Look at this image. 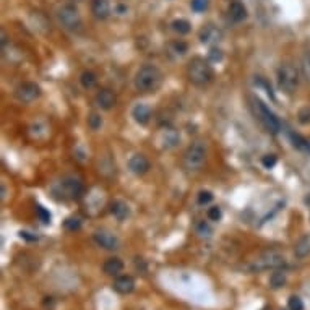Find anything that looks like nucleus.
Returning <instances> with one entry per match:
<instances>
[{
	"label": "nucleus",
	"instance_id": "nucleus-27",
	"mask_svg": "<svg viewBox=\"0 0 310 310\" xmlns=\"http://www.w3.org/2000/svg\"><path fill=\"white\" fill-rule=\"evenodd\" d=\"M63 226H65L67 231H70V232H75V231H78L80 227H82V221H80V218H67L65 219V223H63Z\"/></svg>",
	"mask_w": 310,
	"mask_h": 310
},
{
	"label": "nucleus",
	"instance_id": "nucleus-1",
	"mask_svg": "<svg viewBox=\"0 0 310 310\" xmlns=\"http://www.w3.org/2000/svg\"><path fill=\"white\" fill-rule=\"evenodd\" d=\"M187 78L192 85L203 88L215 80V70H213L211 63L203 57H194L187 65Z\"/></svg>",
	"mask_w": 310,
	"mask_h": 310
},
{
	"label": "nucleus",
	"instance_id": "nucleus-9",
	"mask_svg": "<svg viewBox=\"0 0 310 310\" xmlns=\"http://www.w3.org/2000/svg\"><path fill=\"white\" fill-rule=\"evenodd\" d=\"M255 108H256V112H258V115H260V120L263 122V125L268 128L270 132L280 130V120L276 119L273 112L266 108L261 101H255Z\"/></svg>",
	"mask_w": 310,
	"mask_h": 310
},
{
	"label": "nucleus",
	"instance_id": "nucleus-35",
	"mask_svg": "<svg viewBox=\"0 0 310 310\" xmlns=\"http://www.w3.org/2000/svg\"><path fill=\"white\" fill-rule=\"evenodd\" d=\"M36 208H37V215H39L41 221L44 223V224L51 223V215H49V211H46V210H44V208H42V206H36Z\"/></svg>",
	"mask_w": 310,
	"mask_h": 310
},
{
	"label": "nucleus",
	"instance_id": "nucleus-34",
	"mask_svg": "<svg viewBox=\"0 0 310 310\" xmlns=\"http://www.w3.org/2000/svg\"><path fill=\"white\" fill-rule=\"evenodd\" d=\"M297 119L301 124H310V109L309 108H304L302 111H299V115Z\"/></svg>",
	"mask_w": 310,
	"mask_h": 310
},
{
	"label": "nucleus",
	"instance_id": "nucleus-37",
	"mask_svg": "<svg viewBox=\"0 0 310 310\" xmlns=\"http://www.w3.org/2000/svg\"><path fill=\"white\" fill-rule=\"evenodd\" d=\"M72 2H80V0H72Z\"/></svg>",
	"mask_w": 310,
	"mask_h": 310
},
{
	"label": "nucleus",
	"instance_id": "nucleus-13",
	"mask_svg": "<svg viewBox=\"0 0 310 310\" xmlns=\"http://www.w3.org/2000/svg\"><path fill=\"white\" fill-rule=\"evenodd\" d=\"M91 12L98 20H106L111 15L109 0H91Z\"/></svg>",
	"mask_w": 310,
	"mask_h": 310
},
{
	"label": "nucleus",
	"instance_id": "nucleus-14",
	"mask_svg": "<svg viewBox=\"0 0 310 310\" xmlns=\"http://www.w3.org/2000/svg\"><path fill=\"white\" fill-rule=\"evenodd\" d=\"M132 117L137 124L146 125L148 122L151 120V109H149L146 104H137L132 111Z\"/></svg>",
	"mask_w": 310,
	"mask_h": 310
},
{
	"label": "nucleus",
	"instance_id": "nucleus-6",
	"mask_svg": "<svg viewBox=\"0 0 310 310\" xmlns=\"http://www.w3.org/2000/svg\"><path fill=\"white\" fill-rule=\"evenodd\" d=\"M57 20L62 25V28L68 31H80L82 29V15H80L78 8L72 3H65L57 10Z\"/></svg>",
	"mask_w": 310,
	"mask_h": 310
},
{
	"label": "nucleus",
	"instance_id": "nucleus-31",
	"mask_svg": "<svg viewBox=\"0 0 310 310\" xmlns=\"http://www.w3.org/2000/svg\"><path fill=\"white\" fill-rule=\"evenodd\" d=\"M192 8L195 10V12H205L208 8V0H192Z\"/></svg>",
	"mask_w": 310,
	"mask_h": 310
},
{
	"label": "nucleus",
	"instance_id": "nucleus-30",
	"mask_svg": "<svg viewBox=\"0 0 310 310\" xmlns=\"http://www.w3.org/2000/svg\"><path fill=\"white\" fill-rule=\"evenodd\" d=\"M278 163V158H276V154H266V156L261 158V164L265 166L266 169H271V168H275Z\"/></svg>",
	"mask_w": 310,
	"mask_h": 310
},
{
	"label": "nucleus",
	"instance_id": "nucleus-12",
	"mask_svg": "<svg viewBox=\"0 0 310 310\" xmlns=\"http://www.w3.org/2000/svg\"><path fill=\"white\" fill-rule=\"evenodd\" d=\"M115 103H117L115 94L108 88H103L98 94H96V104L104 111H111L115 106Z\"/></svg>",
	"mask_w": 310,
	"mask_h": 310
},
{
	"label": "nucleus",
	"instance_id": "nucleus-3",
	"mask_svg": "<svg viewBox=\"0 0 310 310\" xmlns=\"http://www.w3.org/2000/svg\"><path fill=\"white\" fill-rule=\"evenodd\" d=\"M286 256L280 250H265L260 255H256L255 258L249 263V271H265V270H278L281 266H284Z\"/></svg>",
	"mask_w": 310,
	"mask_h": 310
},
{
	"label": "nucleus",
	"instance_id": "nucleus-25",
	"mask_svg": "<svg viewBox=\"0 0 310 310\" xmlns=\"http://www.w3.org/2000/svg\"><path fill=\"white\" fill-rule=\"evenodd\" d=\"M172 29L179 34H189L192 26L187 20H175V21H172Z\"/></svg>",
	"mask_w": 310,
	"mask_h": 310
},
{
	"label": "nucleus",
	"instance_id": "nucleus-17",
	"mask_svg": "<svg viewBox=\"0 0 310 310\" xmlns=\"http://www.w3.org/2000/svg\"><path fill=\"white\" fill-rule=\"evenodd\" d=\"M229 17L236 23L247 18V8H245V5L240 0H232L231 2V5H229Z\"/></svg>",
	"mask_w": 310,
	"mask_h": 310
},
{
	"label": "nucleus",
	"instance_id": "nucleus-18",
	"mask_svg": "<svg viewBox=\"0 0 310 310\" xmlns=\"http://www.w3.org/2000/svg\"><path fill=\"white\" fill-rule=\"evenodd\" d=\"M200 39L201 42H205V44H211V42H218L221 39V31H219L216 26L213 25H208L205 28L201 29L200 33Z\"/></svg>",
	"mask_w": 310,
	"mask_h": 310
},
{
	"label": "nucleus",
	"instance_id": "nucleus-8",
	"mask_svg": "<svg viewBox=\"0 0 310 310\" xmlns=\"http://www.w3.org/2000/svg\"><path fill=\"white\" fill-rule=\"evenodd\" d=\"M60 190L67 198H78L83 194V184L73 175H67L60 180Z\"/></svg>",
	"mask_w": 310,
	"mask_h": 310
},
{
	"label": "nucleus",
	"instance_id": "nucleus-20",
	"mask_svg": "<svg viewBox=\"0 0 310 310\" xmlns=\"http://www.w3.org/2000/svg\"><path fill=\"white\" fill-rule=\"evenodd\" d=\"M294 255L297 256V258H307L310 255V236H304L301 237L294 245Z\"/></svg>",
	"mask_w": 310,
	"mask_h": 310
},
{
	"label": "nucleus",
	"instance_id": "nucleus-33",
	"mask_svg": "<svg viewBox=\"0 0 310 310\" xmlns=\"http://www.w3.org/2000/svg\"><path fill=\"white\" fill-rule=\"evenodd\" d=\"M213 200V194L208 190H201L198 194V203L200 205H206V203H210Z\"/></svg>",
	"mask_w": 310,
	"mask_h": 310
},
{
	"label": "nucleus",
	"instance_id": "nucleus-15",
	"mask_svg": "<svg viewBox=\"0 0 310 310\" xmlns=\"http://www.w3.org/2000/svg\"><path fill=\"white\" fill-rule=\"evenodd\" d=\"M114 289L115 292H119V294H130L133 289H135V281H133V278L132 276H117V280L114 281Z\"/></svg>",
	"mask_w": 310,
	"mask_h": 310
},
{
	"label": "nucleus",
	"instance_id": "nucleus-19",
	"mask_svg": "<svg viewBox=\"0 0 310 310\" xmlns=\"http://www.w3.org/2000/svg\"><path fill=\"white\" fill-rule=\"evenodd\" d=\"M111 213L114 215L117 221H124L127 216L130 215V210H128V205L122 200H115L111 203Z\"/></svg>",
	"mask_w": 310,
	"mask_h": 310
},
{
	"label": "nucleus",
	"instance_id": "nucleus-28",
	"mask_svg": "<svg viewBox=\"0 0 310 310\" xmlns=\"http://www.w3.org/2000/svg\"><path fill=\"white\" fill-rule=\"evenodd\" d=\"M187 49H189V46H187L184 41H174V42H170V51H172L174 54L182 56V54H185V52H187Z\"/></svg>",
	"mask_w": 310,
	"mask_h": 310
},
{
	"label": "nucleus",
	"instance_id": "nucleus-11",
	"mask_svg": "<svg viewBox=\"0 0 310 310\" xmlns=\"http://www.w3.org/2000/svg\"><path fill=\"white\" fill-rule=\"evenodd\" d=\"M149 168H151V164H149L145 154H133V156L128 159V169L135 175H145L149 170Z\"/></svg>",
	"mask_w": 310,
	"mask_h": 310
},
{
	"label": "nucleus",
	"instance_id": "nucleus-7",
	"mask_svg": "<svg viewBox=\"0 0 310 310\" xmlns=\"http://www.w3.org/2000/svg\"><path fill=\"white\" fill-rule=\"evenodd\" d=\"M15 94H17L18 101L28 104V103H33V101H36L37 98H39V96H41V88L37 86L36 83H33V82H25V83H21L20 86L17 88Z\"/></svg>",
	"mask_w": 310,
	"mask_h": 310
},
{
	"label": "nucleus",
	"instance_id": "nucleus-21",
	"mask_svg": "<svg viewBox=\"0 0 310 310\" xmlns=\"http://www.w3.org/2000/svg\"><path fill=\"white\" fill-rule=\"evenodd\" d=\"M161 137H163V141H164V148H172V146L177 145L179 140H180L179 133L175 130H172V128H164Z\"/></svg>",
	"mask_w": 310,
	"mask_h": 310
},
{
	"label": "nucleus",
	"instance_id": "nucleus-24",
	"mask_svg": "<svg viewBox=\"0 0 310 310\" xmlns=\"http://www.w3.org/2000/svg\"><path fill=\"white\" fill-rule=\"evenodd\" d=\"M301 70H302V77L306 78V82L310 85V51L304 52L302 60H301Z\"/></svg>",
	"mask_w": 310,
	"mask_h": 310
},
{
	"label": "nucleus",
	"instance_id": "nucleus-32",
	"mask_svg": "<svg viewBox=\"0 0 310 310\" xmlns=\"http://www.w3.org/2000/svg\"><path fill=\"white\" fill-rule=\"evenodd\" d=\"M223 216V213H221V208L219 206H211L210 210H208V218L211 219V221H219Z\"/></svg>",
	"mask_w": 310,
	"mask_h": 310
},
{
	"label": "nucleus",
	"instance_id": "nucleus-4",
	"mask_svg": "<svg viewBox=\"0 0 310 310\" xmlns=\"http://www.w3.org/2000/svg\"><path fill=\"white\" fill-rule=\"evenodd\" d=\"M206 163V146L203 141H194L192 145L185 149L182 166L187 172H197L200 170Z\"/></svg>",
	"mask_w": 310,
	"mask_h": 310
},
{
	"label": "nucleus",
	"instance_id": "nucleus-16",
	"mask_svg": "<svg viewBox=\"0 0 310 310\" xmlns=\"http://www.w3.org/2000/svg\"><path fill=\"white\" fill-rule=\"evenodd\" d=\"M103 271L108 276H119L122 271H124V261L117 256H112V258H108L103 265Z\"/></svg>",
	"mask_w": 310,
	"mask_h": 310
},
{
	"label": "nucleus",
	"instance_id": "nucleus-29",
	"mask_svg": "<svg viewBox=\"0 0 310 310\" xmlns=\"http://www.w3.org/2000/svg\"><path fill=\"white\" fill-rule=\"evenodd\" d=\"M287 307H289V310H304V302L301 297L291 296L289 301H287Z\"/></svg>",
	"mask_w": 310,
	"mask_h": 310
},
{
	"label": "nucleus",
	"instance_id": "nucleus-10",
	"mask_svg": "<svg viewBox=\"0 0 310 310\" xmlns=\"http://www.w3.org/2000/svg\"><path fill=\"white\" fill-rule=\"evenodd\" d=\"M93 239L99 247H103L106 250H117L120 247V240L117 239V236H114V234L109 231H106V229L96 231L93 234Z\"/></svg>",
	"mask_w": 310,
	"mask_h": 310
},
{
	"label": "nucleus",
	"instance_id": "nucleus-22",
	"mask_svg": "<svg viewBox=\"0 0 310 310\" xmlns=\"http://www.w3.org/2000/svg\"><path fill=\"white\" fill-rule=\"evenodd\" d=\"M287 281V276L282 270H275V273H271L270 276V286L273 287V289H280V287H282L286 284Z\"/></svg>",
	"mask_w": 310,
	"mask_h": 310
},
{
	"label": "nucleus",
	"instance_id": "nucleus-23",
	"mask_svg": "<svg viewBox=\"0 0 310 310\" xmlns=\"http://www.w3.org/2000/svg\"><path fill=\"white\" fill-rule=\"evenodd\" d=\"M80 82H82V86L86 89H93L96 85H98V77L96 73H93L91 70H85L80 77Z\"/></svg>",
	"mask_w": 310,
	"mask_h": 310
},
{
	"label": "nucleus",
	"instance_id": "nucleus-5",
	"mask_svg": "<svg viewBox=\"0 0 310 310\" xmlns=\"http://www.w3.org/2000/svg\"><path fill=\"white\" fill-rule=\"evenodd\" d=\"M278 86L284 94L292 96L299 88V72L289 62L281 63L278 68Z\"/></svg>",
	"mask_w": 310,
	"mask_h": 310
},
{
	"label": "nucleus",
	"instance_id": "nucleus-26",
	"mask_svg": "<svg viewBox=\"0 0 310 310\" xmlns=\"http://www.w3.org/2000/svg\"><path fill=\"white\" fill-rule=\"evenodd\" d=\"M101 125H103V117L96 114V112H91V114L88 115V127L91 128V130H99Z\"/></svg>",
	"mask_w": 310,
	"mask_h": 310
},
{
	"label": "nucleus",
	"instance_id": "nucleus-36",
	"mask_svg": "<svg viewBox=\"0 0 310 310\" xmlns=\"http://www.w3.org/2000/svg\"><path fill=\"white\" fill-rule=\"evenodd\" d=\"M223 58V54H221V51L219 49H211L210 51V60L211 62H219Z\"/></svg>",
	"mask_w": 310,
	"mask_h": 310
},
{
	"label": "nucleus",
	"instance_id": "nucleus-2",
	"mask_svg": "<svg viewBox=\"0 0 310 310\" xmlns=\"http://www.w3.org/2000/svg\"><path fill=\"white\" fill-rule=\"evenodd\" d=\"M163 85V72L156 65L146 63L135 75V88L140 93H154Z\"/></svg>",
	"mask_w": 310,
	"mask_h": 310
}]
</instances>
